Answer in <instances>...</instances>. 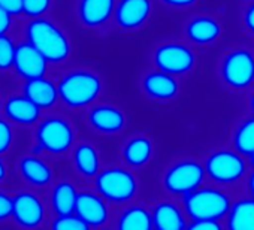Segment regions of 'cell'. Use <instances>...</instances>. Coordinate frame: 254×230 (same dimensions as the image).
<instances>
[{"label": "cell", "instance_id": "obj_1", "mask_svg": "<svg viewBox=\"0 0 254 230\" xmlns=\"http://www.w3.org/2000/svg\"><path fill=\"white\" fill-rule=\"evenodd\" d=\"M206 172V181L230 190L242 193L247 176L251 171L248 157L242 156L232 147H218L206 151L202 157Z\"/></svg>", "mask_w": 254, "mask_h": 230}, {"label": "cell", "instance_id": "obj_2", "mask_svg": "<svg viewBox=\"0 0 254 230\" xmlns=\"http://www.w3.org/2000/svg\"><path fill=\"white\" fill-rule=\"evenodd\" d=\"M91 187L115 209H120L141 199L144 184L139 172L118 162L105 165L91 182Z\"/></svg>", "mask_w": 254, "mask_h": 230}, {"label": "cell", "instance_id": "obj_3", "mask_svg": "<svg viewBox=\"0 0 254 230\" xmlns=\"http://www.w3.org/2000/svg\"><path fill=\"white\" fill-rule=\"evenodd\" d=\"M60 102L70 111L88 109L105 91L100 73L90 67H75L63 73L57 82Z\"/></svg>", "mask_w": 254, "mask_h": 230}, {"label": "cell", "instance_id": "obj_4", "mask_svg": "<svg viewBox=\"0 0 254 230\" xmlns=\"http://www.w3.org/2000/svg\"><path fill=\"white\" fill-rule=\"evenodd\" d=\"M206 181L203 162L194 156H180L168 162L159 175L160 193L174 199H184Z\"/></svg>", "mask_w": 254, "mask_h": 230}, {"label": "cell", "instance_id": "obj_5", "mask_svg": "<svg viewBox=\"0 0 254 230\" xmlns=\"http://www.w3.org/2000/svg\"><path fill=\"white\" fill-rule=\"evenodd\" d=\"M26 41L32 44L50 64H64L73 51L66 30L56 21L42 17L30 20L26 26Z\"/></svg>", "mask_w": 254, "mask_h": 230}, {"label": "cell", "instance_id": "obj_6", "mask_svg": "<svg viewBox=\"0 0 254 230\" xmlns=\"http://www.w3.org/2000/svg\"><path fill=\"white\" fill-rule=\"evenodd\" d=\"M217 75L227 91L250 93L254 88V50L245 45L227 48L218 60Z\"/></svg>", "mask_w": 254, "mask_h": 230}, {"label": "cell", "instance_id": "obj_7", "mask_svg": "<svg viewBox=\"0 0 254 230\" xmlns=\"http://www.w3.org/2000/svg\"><path fill=\"white\" fill-rule=\"evenodd\" d=\"M235 193L218 187L211 182H205L181 199L189 220H208L224 221L235 199Z\"/></svg>", "mask_w": 254, "mask_h": 230}, {"label": "cell", "instance_id": "obj_8", "mask_svg": "<svg viewBox=\"0 0 254 230\" xmlns=\"http://www.w3.org/2000/svg\"><path fill=\"white\" fill-rule=\"evenodd\" d=\"M153 66L177 78L191 75L197 67V53L193 45L183 41H163L154 47Z\"/></svg>", "mask_w": 254, "mask_h": 230}, {"label": "cell", "instance_id": "obj_9", "mask_svg": "<svg viewBox=\"0 0 254 230\" xmlns=\"http://www.w3.org/2000/svg\"><path fill=\"white\" fill-rule=\"evenodd\" d=\"M38 145L53 156H64L76 145V129L64 115H48L38 123Z\"/></svg>", "mask_w": 254, "mask_h": 230}, {"label": "cell", "instance_id": "obj_10", "mask_svg": "<svg viewBox=\"0 0 254 230\" xmlns=\"http://www.w3.org/2000/svg\"><path fill=\"white\" fill-rule=\"evenodd\" d=\"M88 129L102 138H118L129 127V115L114 102H97L85 112Z\"/></svg>", "mask_w": 254, "mask_h": 230}, {"label": "cell", "instance_id": "obj_11", "mask_svg": "<svg viewBox=\"0 0 254 230\" xmlns=\"http://www.w3.org/2000/svg\"><path fill=\"white\" fill-rule=\"evenodd\" d=\"M115 211L117 209L93 187L82 188L78 194L75 214L81 220H84L93 230L112 229Z\"/></svg>", "mask_w": 254, "mask_h": 230}, {"label": "cell", "instance_id": "obj_12", "mask_svg": "<svg viewBox=\"0 0 254 230\" xmlns=\"http://www.w3.org/2000/svg\"><path fill=\"white\" fill-rule=\"evenodd\" d=\"M156 156V141L147 133H133L124 138L118 148V162L139 173L154 163Z\"/></svg>", "mask_w": 254, "mask_h": 230}, {"label": "cell", "instance_id": "obj_13", "mask_svg": "<svg viewBox=\"0 0 254 230\" xmlns=\"http://www.w3.org/2000/svg\"><path fill=\"white\" fill-rule=\"evenodd\" d=\"M174 75H169L159 69L147 70L139 79V88L145 99L159 105H168L175 102L183 93V84Z\"/></svg>", "mask_w": 254, "mask_h": 230}, {"label": "cell", "instance_id": "obj_14", "mask_svg": "<svg viewBox=\"0 0 254 230\" xmlns=\"http://www.w3.org/2000/svg\"><path fill=\"white\" fill-rule=\"evenodd\" d=\"M154 15V0H118L114 24L123 33H138Z\"/></svg>", "mask_w": 254, "mask_h": 230}, {"label": "cell", "instance_id": "obj_15", "mask_svg": "<svg viewBox=\"0 0 254 230\" xmlns=\"http://www.w3.org/2000/svg\"><path fill=\"white\" fill-rule=\"evenodd\" d=\"M184 35L193 47H211L223 38L224 24L215 15L199 14L186 21Z\"/></svg>", "mask_w": 254, "mask_h": 230}, {"label": "cell", "instance_id": "obj_16", "mask_svg": "<svg viewBox=\"0 0 254 230\" xmlns=\"http://www.w3.org/2000/svg\"><path fill=\"white\" fill-rule=\"evenodd\" d=\"M154 230H184L189 224V217L180 199L162 194L150 202Z\"/></svg>", "mask_w": 254, "mask_h": 230}, {"label": "cell", "instance_id": "obj_17", "mask_svg": "<svg viewBox=\"0 0 254 230\" xmlns=\"http://www.w3.org/2000/svg\"><path fill=\"white\" fill-rule=\"evenodd\" d=\"M118 0H78L76 2V18L78 23L91 32L103 30L111 21Z\"/></svg>", "mask_w": 254, "mask_h": 230}, {"label": "cell", "instance_id": "obj_18", "mask_svg": "<svg viewBox=\"0 0 254 230\" xmlns=\"http://www.w3.org/2000/svg\"><path fill=\"white\" fill-rule=\"evenodd\" d=\"M70 153H72V166L75 173L87 182H93L94 178L105 168L102 151L96 144L90 141L76 142V145Z\"/></svg>", "mask_w": 254, "mask_h": 230}, {"label": "cell", "instance_id": "obj_19", "mask_svg": "<svg viewBox=\"0 0 254 230\" xmlns=\"http://www.w3.org/2000/svg\"><path fill=\"white\" fill-rule=\"evenodd\" d=\"M112 230H154L150 202L139 199L117 209Z\"/></svg>", "mask_w": 254, "mask_h": 230}, {"label": "cell", "instance_id": "obj_20", "mask_svg": "<svg viewBox=\"0 0 254 230\" xmlns=\"http://www.w3.org/2000/svg\"><path fill=\"white\" fill-rule=\"evenodd\" d=\"M12 218L24 229H36L45 220V205L32 191H21L14 196Z\"/></svg>", "mask_w": 254, "mask_h": 230}, {"label": "cell", "instance_id": "obj_21", "mask_svg": "<svg viewBox=\"0 0 254 230\" xmlns=\"http://www.w3.org/2000/svg\"><path fill=\"white\" fill-rule=\"evenodd\" d=\"M50 63L47 58L27 41L17 45L15 53V63L14 69L18 76H21L24 81L36 79L47 76Z\"/></svg>", "mask_w": 254, "mask_h": 230}, {"label": "cell", "instance_id": "obj_22", "mask_svg": "<svg viewBox=\"0 0 254 230\" xmlns=\"http://www.w3.org/2000/svg\"><path fill=\"white\" fill-rule=\"evenodd\" d=\"M224 230H254V199L238 193L223 221Z\"/></svg>", "mask_w": 254, "mask_h": 230}, {"label": "cell", "instance_id": "obj_23", "mask_svg": "<svg viewBox=\"0 0 254 230\" xmlns=\"http://www.w3.org/2000/svg\"><path fill=\"white\" fill-rule=\"evenodd\" d=\"M23 94L44 111L54 108L57 102H60L57 84L47 76L26 81L23 87Z\"/></svg>", "mask_w": 254, "mask_h": 230}, {"label": "cell", "instance_id": "obj_24", "mask_svg": "<svg viewBox=\"0 0 254 230\" xmlns=\"http://www.w3.org/2000/svg\"><path fill=\"white\" fill-rule=\"evenodd\" d=\"M42 109L38 108L29 97L11 96L5 103V114L8 120L20 126H35L41 121Z\"/></svg>", "mask_w": 254, "mask_h": 230}, {"label": "cell", "instance_id": "obj_25", "mask_svg": "<svg viewBox=\"0 0 254 230\" xmlns=\"http://www.w3.org/2000/svg\"><path fill=\"white\" fill-rule=\"evenodd\" d=\"M79 188L70 179H60L53 185L50 194V203L54 215H70L75 214Z\"/></svg>", "mask_w": 254, "mask_h": 230}, {"label": "cell", "instance_id": "obj_26", "mask_svg": "<svg viewBox=\"0 0 254 230\" xmlns=\"http://www.w3.org/2000/svg\"><path fill=\"white\" fill-rule=\"evenodd\" d=\"M21 176L35 187H47L54 179V171L50 163L36 156H26L18 165Z\"/></svg>", "mask_w": 254, "mask_h": 230}, {"label": "cell", "instance_id": "obj_27", "mask_svg": "<svg viewBox=\"0 0 254 230\" xmlns=\"http://www.w3.org/2000/svg\"><path fill=\"white\" fill-rule=\"evenodd\" d=\"M230 147L245 157L254 153V115L239 118L230 133Z\"/></svg>", "mask_w": 254, "mask_h": 230}, {"label": "cell", "instance_id": "obj_28", "mask_svg": "<svg viewBox=\"0 0 254 230\" xmlns=\"http://www.w3.org/2000/svg\"><path fill=\"white\" fill-rule=\"evenodd\" d=\"M50 230H93L84 220L76 214L70 215H57L51 221Z\"/></svg>", "mask_w": 254, "mask_h": 230}, {"label": "cell", "instance_id": "obj_29", "mask_svg": "<svg viewBox=\"0 0 254 230\" xmlns=\"http://www.w3.org/2000/svg\"><path fill=\"white\" fill-rule=\"evenodd\" d=\"M15 53H17V45L14 44V41L8 35L0 36V70L5 72L14 69Z\"/></svg>", "mask_w": 254, "mask_h": 230}, {"label": "cell", "instance_id": "obj_30", "mask_svg": "<svg viewBox=\"0 0 254 230\" xmlns=\"http://www.w3.org/2000/svg\"><path fill=\"white\" fill-rule=\"evenodd\" d=\"M54 0H23V15L30 20L42 18L51 9Z\"/></svg>", "mask_w": 254, "mask_h": 230}, {"label": "cell", "instance_id": "obj_31", "mask_svg": "<svg viewBox=\"0 0 254 230\" xmlns=\"http://www.w3.org/2000/svg\"><path fill=\"white\" fill-rule=\"evenodd\" d=\"M14 142V130L9 121L0 118V156L6 153Z\"/></svg>", "mask_w": 254, "mask_h": 230}, {"label": "cell", "instance_id": "obj_32", "mask_svg": "<svg viewBox=\"0 0 254 230\" xmlns=\"http://www.w3.org/2000/svg\"><path fill=\"white\" fill-rule=\"evenodd\" d=\"M241 21H242V27L245 29V32L250 35H254V0H250L244 6L242 14H241Z\"/></svg>", "mask_w": 254, "mask_h": 230}, {"label": "cell", "instance_id": "obj_33", "mask_svg": "<svg viewBox=\"0 0 254 230\" xmlns=\"http://www.w3.org/2000/svg\"><path fill=\"white\" fill-rule=\"evenodd\" d=\"M184 230H224V226H223V221L190 220Z\"/></svg>", "mask_w": 254, "mask_h": 230}, {"label": "cell", "instance_id": "obj_34", "mask_svg": "<svg viewBox=\"0 0 254 230\" xmlns=\"http://www.w3.org/2000/svg\"><path fill=\"white\" fill-rule=\"evenodd\" d=\"M159 2L174 11H187L191 9L193 6H196L200 0H159Z\"/></svg>", "mask_w": 254, "mask_h": 230}, {"label": "cell", "instance_id": "obj_35", "mask_svg": "<svg viewBox=\"0 0 254 230\" xmlns=\"http://www.w3.org/2000/svg\"><path fill=\"white\" fill-rule=\"evenodd\" d=\"M12 211H14V197L0 191V221H5L9 217H12Z\"/></svg>", "mask_w": 254, "mask_h": 230}, {"label": "cell", "instance_id": "obj_36", "mask_svg": "<svg viewBox=\"0 0 254 230\" xmlns=\"http://www.w3.org/2000/svg\"><path fill=\"white\" fill-rule=\"evenodd\" d=\"M0 6L11 15L23 14V0H0Z\"/></svg>", "mask_w": 254, "mask_h": 230}, {"label": "cell", "instance_id": "obj_37", "mask_svg": "<svg viewBox=\"0 0 254 230\" xmlns=\"http://www.w3.org/2000/svg\"><path fill=\"white\" fill-rule=\"evenodd\" d=\"M12 17L8 11H5L2 6H0V36L8 35V32L12 27Z\"/></svg>", "mask_w": 254, "mask_h": 230}, {"label": "cell", "instance_id": "obj_38", "mask_svg": "<svg viewBox=\"0 0 254 230\" xmlns=\"http://www.w3.org/2000/svg\"><path fill=\"white\" fill-rule=\"evenodd\" d=\"M242 191L254 199V168H251V171H250V173L247 176V181L244 184V190Z\"/></svg>", "mask_w": 254, "mask_h": 230}, {"label": "cell", "instance_id": "obj_39", "mask_svg": "<svg viewBox=\"0 0 254 230\" xmlns=\"http://www.w3.org/2000/svg\"><path fill=\"white\" fill-rule=\"evenodd\" d=\"M247 106H248V111L251 115H254V88L248 93L247 96Z\"/></svg>", "mask_w": 254, "mask_h": 230}, {"label": "cell", "instance_id": "obj_40", "mask_svg": "<svg viewBox=\"0 0 254 230\" xmlns=\"http://www.w3.org/2000/svg\"><path fill=\"white\" fill-rule=\"evenodd\" d=\"M6 176V166L2 160V157H0V182H2Z\"/></svg>", "mask_w": 254, "mask_h": 230}, {"label": "cell", "instance_id": "obj_41", "mask_svg": "<svg viewBox=\"0 0 254 230\" xmlns=\"http://www.w3.org/2000/svg\"><path fill=\"white\" fill-rule=\"evenodd\" d=\"M248 160H250V165H251V168H254V153L248 157Z\"/></svg>", "mask_w": 254, "mask_h": 230}, {"label": "cell", "instance_id": "obj_42", "mask_svg": "<svg viewBox=\"0 0 254 230\" xmlns=\"http://www.w3.org/2000/svg\"><path fill=\"white\" fill-rule=\"evenodd\" d=\"M0 103H2V99H0Z\"/></svg>", "mask_w": 254, "mask_h": 230}, {"label": "cell", "instance_id": "obj_43", "mask_svg": "<svg viewBox=\"0 0 254 230\" xmlns=\"http://www.w3.org/2000/svg\"><path fill=\"white\" fill-rule=\"evenodd\" d=\"M106 230H112V229H106Z\"/></svg>", "mask_w": 254, "mask_h": 230}, {"label": "cell", "instance_id": "obj_44", "mask_svg": "<svg viewBox=\"0 0 254 230\" xmlns=\"http://www.w3.org/2000/svg\"><path fill=\"white\" fill-rule=\"evenodd\" d=\"M248 2H250V0H248Z\"/></svg>", "mask_w": 254, "mask_h": 230}]
</instances>
